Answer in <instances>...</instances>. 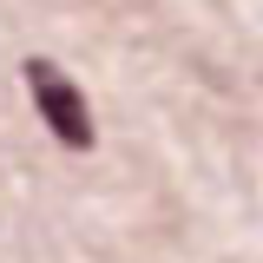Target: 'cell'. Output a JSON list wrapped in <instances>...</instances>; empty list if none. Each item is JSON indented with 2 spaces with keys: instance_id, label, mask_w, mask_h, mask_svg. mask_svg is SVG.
<instances>
[{
  "instance_id": "cell-1",
  "label": "cell",
  "mask_w": 263,
  "mask_h": 263,
  "mask_svg": "<svg viewBox=\"0 0 263 263\" xmlns=\"http://www.w3.org/2000/svg\"><path fill=\"white\" fill-rule=\"evenodd\" d=\"M20 72H27V92H33V105H40V119L53 125V138H60V145H92V112H86L79 86L66 79L60 66L53 60H27Z\"/></svg>"
}]
</instances>
